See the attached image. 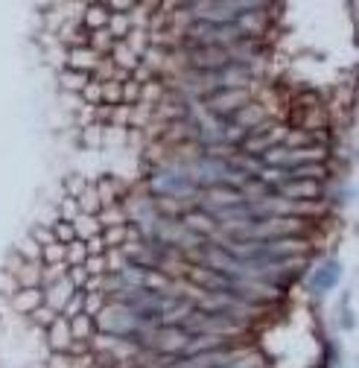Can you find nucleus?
Wrapping results in <instances>:
<instances>
[{
    "instance_id": "f257e3e1",
    "label": "nucleus",
    "mask_w": 359,
    "mask_h": 368,
    "mask_svg": "<svg viewBox=\"0 0 359 368\" xmlns=\"http://www.w3.org/2000/svg\"><path fill=\"white\" fill-rule=\"evenodd\" d=\"M96 327H99L103 334L114 336V339H134L137 331H141V322H137V316L132 313L129 307L108 301V304L96 313Z\"/></svg>"
},
{
    "instance_id": "f03ea898",
    "label": "nucleus",
    "mask_w": 359,
    "mask_h": 368,
    "mask_svg": "<svg viewBox=\"0 0 359 368\" xmlns=\"http://www.w3.org/2000/svg\"><path fill=\"white\" fill-rule=\"evenodd\" d=\"M152 190L158 196H167L170 202L175 199H184V196H196L199 193V184L190 179V176H182V172H161V176L152 179Z\"/></svg>"
},
{
    "instance_id": "7ed1b4c3",
    "label": "nucleus",
    "mask_w": 359,
    "mask_h": 368,
    "mask_svg": "<svg viewBox=\"0 0 359 368\" xmlns=\"http://www.w3.org/2000/svg\"><path fill=\"white\" fill-rule=\"evenodd\" d=\"M187 56H190V68L199 73H219L234 62L225 47H190Z\"/></svg>"
},
{
    "instance_id": "20e7f679",
    "label": "nucleus",
    "mask_w": 359,
    "mask_h": 368,
    "mask_svg": "<svg viewBox=\"0 0 359 368\" xmlns=\"http://www.w3.org/2000/svg\"><path fill=\"white\" fill-rule=\"evenodd\" d=\"M187 342H190V336H187L178 324H164L161 331H155V334L149 336L146 345H152L155 351H164L167 357H182L184 348H187Z\"/></svg>"
},
{
    "instance_id": "39448f33",
    "label": "nucleus",
    "mask_w": 359,
    "mask_h": 368,
    "mask_svg": "<svg viewBox=\"0 0 359 368\" xmlns=\"http://www.w3.org/2000/svg\"><path fill=\"white\" fill-rule=\"evenodd\" d=\"M205 199L208 205L202 210H208V214H219V210H228V208H237V205H243L246 196L239 190H234L231 184H210V190L205 193Z\"/></svg>"
},
{
    "instance_id": "423d86ee",
    "label": "nucleus",
    "mask_w": 359,
    "mask_h": 368,
    "mask_svg": "<svg viewBox=\"0 0 359 368\" xmlns=\"http://www.w3.org/2000/svg\"><path fill=\"white\" fill-rule=\"evenodd\" d=\"M208 106L213 114L225 118V114H234L237 108L248 106V91H216L213 96H208Z\"/></svg>"
},
{
    "instance_id": "0eeeda50",
    "label": "nucleus",
    "mask_w": 359,
    "mask_h": 368,
    "mask_svg": "<svg viewBox=\"0 0 359 368\" xmlns=\"http://www.w3.org/2000/svg\"><path fill=\"white\" fill-rule=\"evenodd\" d=\"M73 293H76V286L70 284L68 275H62V278H56V281H50V284L42 286V296H44L47 307L56 310V313H62V307L68 304V298H70Z\"/></svg>"
},
{
    "instance_id": "6e6552de",
    "label": "nucleus",
    "mask_w": 359,
    "mask_h": 368,
    "mask_svg": "<svg viewBox=\"0 0 359 368\" xmlns=\"http://www.w3.org/2000/svg\"><path fill=\"white\" fill-rule=\"evenodd\" d=\"M339 278H342V266H339L336 260H325V263L313 272L310 286L315 289V293H327V289H333V286L339 284Z\"/></svg>"
},
{
    "instance_id": "1a4fd4ad",
    "label": "nucleus",
    "mask_w": 359,
    "mask_h": 368,
    "mask_svg": "<svg viewBox=\"0 0 359 368\" xmlns=\"http://www.w3.org/2000/svg\"><path fill=\"white\" fill-rule=\"evenodd\" d=\"M182 225L190 231V234H196V237H205V234H210V231H216V220L208 214V210H202V208L187 210V214L182 217Z\"/></svg>"
},
{
    "instance_id": "9d476101",
    "label": "nucleus",
    "mask_w": 359,
    "mask_h": 368,
    "mask_svg": "<svg viewBox=\"0 0 359 368\" xmlns=\"http://www.w3.org/2000/svg\"><path fill=\"white\" fill-rule=\"evenodd\" d=\"M231 120H234L237 129H243V132L248 134V132H254L257 126L266 123V114H263L260 106H243V108H237V111L231 114Z\"/></svg>"
},
{
    "instance_id": "9b49d317",
    "label": "nucleus",
    "mask_w": 359,
    "mask_h": 368,
    "mask_svg": "<svg viewBox=\"0 0 359 368\" xmlns=\"http://www.w3.org/2000/svg\"><path fill=\"white\" fill-rule=\"evenodd\" d=\"M47 342H50V348L53 351H70V324H68V319L65 316H58L50 327H47Z\"/></svg>"
},
{
    "instance_id": "f8f14e48",
    "label": "nucleus",
    "mask_w": 359,
    "mask_h": 368,
    "mask_svg": "<svg viewBox=\"0 0 359 368\" xmlns=\"http://www.w3.org/2000/svg\"><path fill=\"white\" fill-rule=\"evenodd\" d=\"M68 62H70V70H82V73H88V70H96V65H99V53H96L94 47H73L70 56H68Z\"/></svg>"
},
{
    "instance_id": "ddd939ff",
    "label": "nucleus",
    "mask_w": 359,
    "mask_h": 368,
    "mask_svg": "<svg viewBox=\"0 0 359 368\" xmlns=\"http://www.w3.org/2000/svg\"><path fill=\"white\" fill-rule=\"evenodd\" d=\"M281 193L289 202H295V199H315L318 193H322V184H318V182H286L281 187Z\"/></svg>"
},
{
    "instance_id": "4468645a",
    "label": "nucleus",
    "mask_w": 359,
    "mask_h": 368,
    "mask_svg": "<svg viewBox=\"0 0 359 368\" xmlns=\"http://www.w3.org/2000/svg\"><path fill=\"white\" fill-rule=\"evenodd\" d=\"M42 272H44L42 260H24L21 269H18V281H21L24 289H42Z\"/></svg>"
},
{
    "instance_id": "2eb2a0df",
    "label": "nucleus",
    "mask_w": 359,
    "mask_h": 368,
    "mask_svg": "<svg viewBox=\"0 0 359 368\" xmlns=\"http://www.w3.org/2000/svg\"><path fill=\"white\" fill-rule=\"evenodd\" d=\"M68 324H70V339H73V342H88V339L94 336V331H96L94 316H85V313L68 319Z\"/></svg>"
},
{
    "instance_id": "dca6fc26",
    "label": "nucleus",
    "mask_w": 359,
    "mask_h": 368,
    "mask_svg": "<svg viewBox=\"0 0 359 368\" xmlns=\"http://www.w3.org/2000/svg\"><path fill=\"white\" fill-rule=\"evenodd\" d=\"M70 225H73V234H76V240H82V243H88L91 237H96L99 231H103L99 220H96V217H88V214H79Z\"/></svg>"
},
{
    "instance_id": "f3484780",
    "label": "nucleus",
    "mask_w": 359,
    "mask_h": 368,
    "mask_svg": "<svg viewBox=\"0 0 359 368\" xmlns=\"http://www.w3.org/2000/svg\"><path fill=\"white\" fill-rule=\"evenodd\" d=\"M12 304H15L18 313H32L35 307L44 304V296H42V289H21V293L12 298Z\"/></svg>"
},
{
    "instance_id": "a211bd4d",
    "label": "nucleus",
    "mask_w": 359,
    "mask_h": 368,
    "mask_svg": "<svg viewBox=\"0 0 359 368\" xmlns=\"http://www.w3.org/2000/svg\"><path fill=\"white\" fill-rule=\"evenodd\" d=\"M85 12H88V15H85V27H88V30L96 32V30H106V27H108V18H111V15H108V9H106L103 4H94V6H88Z\"/></svg>"
},
{
    "instance_id": "6ab92c4d",
    "label": "nucleus",
    "mask_w": 359,
    "mask_h": 368,
    "mask_svg": "<svg viewBox=\"0 0 359 368\" xmlns=\"http://www.w3.org/2000/svg\"><path fill=\"white\" fill-rule=\"evenodd\" d=\"M120 100H123L126 106L141 103V100H144V88H141V82H134V80L120 82Z\"/></svg>"
},
{
    "instance_id": "aec40b11",
    "label": "nucleus",
    "mask_w": 359,
    "mask_h": 368,
    "mask_svg": "<svg viewBox=\"0 0 359 368\" xmlns=\"http://www.w3.org/2000/svg\"><path fill=\"white\" fill-rule=\"evenodd\" d=\"M85 260H88V251H85L82 240H73L70 246H65V263H68V269L70 266H82Z\"/></svg>"
},
{
    "instance_id": "412c9836",
    "label": "nucleus",
    "mask_w": 359,
    "mask_h": 368,
    "mask_svg": "<svg viewBox=\"0 0 359 368\" xmlns=\"http://www.w3.org/2000/svg\"><path fill=\"white\" fill-rule=\"evenodd\" d=\"M111 56H114V59L120 62V65H123L126 70H132V68H137V65H141V59H137V56L123 44V42H114V47H111Z\"/></svg>"
},
{
    "instance_id": "4be33fe9",
    "label": "nucleus",
    "mask_w": 359,
    "mask_h": 368,
    "mask_svg": "<svg viewBox=\"0 0 359 368\" xmlns=\"http://www.w3.org/2000/svg\"><path fill=\"white\" fill-rule=\"evenodd\" d=\"M85 296L88 293H82V289H76V293L68 298V304L62 307V313H65V319H73V316H79L85 310Z\"/></svg>"
},
{
    "instance_id": "5701e85b",
    "label": "nucleus",
    "mask_w": 359,
    "mask_h": 368,
    "mask_svg": "<svg viewBox=\"0 0 359 368\" xmlns=\"http://www.w3.org/2000/svg\"><path fill=\"white\" fill-rule=\"evenodd\" d=\"M53 228V240L58 243V246H70L73 240H76V234H73V225L70 222H62L58 220L56 225H50Z\"/></svg>"
},
{
    "instance_id": "b1692460",
    "label": "nucleus",
    "mask_w": 359,
    "mask_h": 368,
    "mask_svg": "<svg viewBox=\"0 0 359 368\" xmlns=\"http://www.w3.org/2000/svg\"><path fill=\"white\" fill-rule=\"evenodd\" d=\"M129 30H132V24H129L126 15H111L108 18V32L114 35V42H117V38H126Z\"/></svg>"
},
{
    "instance_id": "393cba45",
    "label": "nucleus",
    "mask_w": 359,
    "mask_h": 368,
    "mask_svg": "<svg viewBox=\"0 0 359 368\" xmlns=\"http://www.w3.org/2000/svg\"><path fill=\"white\" fill-rule=\"evenodd\" d=\"M88 82H91V80H88V73H82V70H65V73H62V85H65V88L82 91Z\"/></svg>"
},
{
    "instance_id": "a878e982",
    "label": "nucleus",
    "mask_w": 359,
    "mask_h": 368,
    "mask_svg": "<svg viewBox=\"0 0 359 368\" xmlns=\"http://www.w3.org/2000/svg\"><path fill=\"white\" fill-rule=\"evenodd\" d=\"M18 255H21L24 260H38L42 258V246H38L32 237H24L21 243H18Z\"/></svg>"
},
{
    "instance_id": "bb28decb",
    "label": "nucleus",
    "mask_w": 359,
    "mask_h": 368,
    "mask_svg": "<svg viewBox=\"0 0 359 368\" xmlns=\"http://www.w3.org/2000/svg\"><path fill=\"white\" fill-rule=\"evenodd\" d=\"M30 316H32V322H35V324H42V327H50V324H53V322L58 319V313H56V310H50L47 304H42V307H35V310H32Z\"/></svg>"
},
{
    "instance_id": "cd10ccee",
    "label": "nucleus",
    "mask_w": 359,
    "mask_h": 368,
    "mask_svg": "<svg viewBox=\"0 0 359 368\" xmlns=\"http://www.w3.org/2000/svg\"><path fill=\"white\" fill-rule=\"evenodd\" d=\"M106 304H108V298H106L103 293H88V296H85V310H82V313H85V316L94 313V319H96V313H99V310H103Z\"/></svg>"
},
{
    "instance_id": "c85d7f7f",
    "label": "nucleus",
    "mask_w": 359,
    "mask_h": 368,
    "mask_svg": "<svg viewBox=\"0 0 359 368\" xmlns=\"http://www.w3.org/2000/svg\"><path fill=\"white\" fill-rule=\"evenodd\" d=\"M99 88H103V103H106V106L123 103V100H120V82H114V80H106V82H99Z\"/></svg>"
},
{
    "instance_id": "c756f323",
    "label": "nucleus",
    "mask_w": 359,
    "mask_h": 368,
    "mask_svg": "<svg viewBox=\"0 0 359 368\" xmlns=\"http://www.w3.org/2000/svg\"><path fill=\"white\" fill-rule=\"evenodd\" d=\"M32 240L42 246V248H44V246H53V243H56V240H53V228H35V231H32Z\"/></svg>"
},
{
    "instance_id": "7c9ffc66",
    "label": "nucleus",
    "mask_w": 359,
    "mask_h": 368,
    "mask_svg": "<svg viewBox=\"0 0 359 368\" xmlns=\"http://www.w3.org/2000/svg\"><path fill=\"white\" fill-rule=\"evenodd\" d=\"M82 96H85L88 103H99V100H103V88H99V82H88L82 88Z\"/></svg>"
}]
</instances>
